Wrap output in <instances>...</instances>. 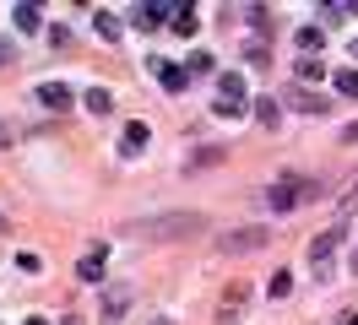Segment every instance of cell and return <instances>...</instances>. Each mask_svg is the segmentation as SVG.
Returning a JSON list of instances; mask_svg holds the SVG:
<instances>
[{
    "label": "cell",
    "instance_id": "7",
    "mask_svg": "<svg viewBox=\"0 0 358 325\" xmlns=\"http://www.w3.org/2000/svg\"><path fill=\"white\" fill-rule=\"evenodd\" d=\"M336 244H342V222H336L331 233H320V238H315V244H310V260H315V266H326V255H331Z\"/></svg>",
    "mask_w": 358,
    "mask_h": 325
},
{
    "label": "cell",
    "instance_id": "30",
    "mask_svg": "<svg viewBox=\"0 0 358 325\" xmlns=\"http://www.w3.org/2000/svg\"><path fill=\"white\" fill-rule=\"evenodd\" d=\"M152 325H169V320H152Z\"/></svg>",
    "mask_w": 358,
    "mask_h": 325
},
{
    "label": "cell",
    "instance_id": "25",
    "mask_svg": "<svg viewBox=\"0 0 358 325\" xmlns=\"http://www.w3.org/2000/svg\"><path fill=\"white\" fill-rule=\"evenodd\" d=\"M22 325H49V320H44V315H27V320H22Z\"/></svg>",
    "mask_w": 358,
    "mask_h": 325
},
{
    "label": "cell",
    "instance_id": "12",
    "mask_svg": "<svg viewBox=\"0 0 358 325\" xmlns=\"http://www.w3.org/2000/svg\"><path fill=\"white\" fill-rule=\"evenodd\" d=\"M87 108H92V114H114V92H109V87H92Z\"/></svg>",
    "mask_w": 358,
    "mask_h": 325
},
{
    "label": "cell",
    "instance_id": "11",
    "mask_svg": "<svg viewBox=\"0 0 358 325\" xmlns=\"http://www.w3.org/2000/svg\"><path fill=\"white\" fill-rule=\"evenodd\" d=\"M11 22H17L22 33H38V27H44V11H38V6H17V11H11Z\"/></svg>",
    "mask_w": 358,
    "mask_h": 325
},
{
    "label": "cell",
    "instance_id": "19",
    "mask_svg": "<svg viewBox=\"0 0 358 325\" xmlns=\"http://www.w3.org/2000/svg\"><path fill=\"white\" fill-rule=\"evenodd\" d=\"M212 55H206V49H196V55H190V65H185V71H190V76H206V71H212Z\"/></svg>",
    "mask_w": 358,
    "mask_h": 325
},
{
    "label": "cell",
    "instance_id": "18",
    "mask_svg": "<svg viewBox=\"0 0 358 325\" xmlns=\"http://www.w3.org/2000/svg\"><path fill=\"white\" fill-rule=\"evenodd\" d=\"M277 114H282L277 98H261V103H255V120H261V125H277Z\"/></svg>",
    "mask_w": 358,
    "mask_h": 325
},
{
    "label": "cell",
    "instance_id": "28",
    "mask_svg": "<svg viewBox=\"0 0 358 325\" xmlns=\"http://www.w3.org/2000/svg\"><path fill=\"white\" fill-rule=\"evenodd\" d=\"M0 147H6V125H0Z\"/></svg>",
    "mask_w": 358,
    "mask_h": 325
},
{
    "label": "cell",
    "instance_id": "26",
    "mask_svg": "<svg viewBox=\"0 0 358 325\" xmlns=\"http://www.w3.org/2000/svg\"><path fill=\"white\" fill-rule=\"evenodd\" d=\"M6 60H11V43H0V65H6Z\"/></svg>",
    "mask_w": 358,
    "mask_h": 325
},
{
    "label": "cell",
    "instance_id": "9",
    "mask_svg": "<svg viewBox=\"0 0 358 325\" xmlns=\"http://www.w3.org/2000/svg\"><path fill=\"white\" fill-rule=\"evenodd\" d=\"M38 103H44V108H66L71 103V87L66 82H44V87H38Z\"/></svg>",
    "mask_w": 358,
    "mask_h": 325
},
{
    "label": "cell",
    "instance_id": "10",
    "mask_svg": "<svg viewBox=\"0 0 358 325\" xmlns=\"http://www.w3.org/2000/svg\"><path fill=\"white\" fill-rule=\"evenodd\" d=\"M217 98L223 103H245V76H217Z\"/></svg>",
    "mask_w": 358,
    "mask_h": 325
},
{
    "label": "cell",
    "instance_id": "23",
    "mask_svg": "<svg viewBox=\"0 0 358 325\" xmlns=\"http://www.w3.org/2000/svg\"><path fill=\"white\" fill-rule=\"evenodd\" d=\"M212 114H217V120H239V114H245V103H223V98H217V108H212Z\"/></svg>",
    "mask_w": 358,
    "mask_h": 325
},
{
    "label": "cell",
    "instance_id": "3",
    "mask_svg": "<svg viewBox=\"0 0 358 325\" xmlns=\"http://www.w3.org/2000/svg\"><path fill=\"white\" fill-rule=\"evenodd\" d=\"M271 244V233L266 228H255V222H245V228H223L217 233V250L223 255H250V250H266Z\"/></svg>",
    "mask_w": 358,
    "mask_h": 325
},
{
    "label": "cell",
    "instance_id": "16",
    "mask_svg": "<svg viewBox=\"0 0 358 325\" xmlns=\"http://www.w3.org/2000/svg\"><path fill=\"white\" fill-rule=\"evenodd\" d=\"M174 33H185V38L196 33V11L190 6H174Z\"/></svg>",
    "mask_w": 358,
    "mask_h": 325
},
{
    "label": "cell",
    "instance_id": "27",
    "mask_svg": "<svg viewBox=\"0 0 358 325\" xmlns=\"http://www.w3.org/2000/svg\"><path fill=\"white\" fill-rule=\"evenodd\" d=\"M348 141H358V125H348Z\"/></svg>",
    "mask_w": 358,
    "mask_h": 325
},
{
    "label": "cell",
    "instance_id": "2",
    "mask_svg": "<svg viewBox=\"0 0 358 325\" xmlns=\"http://www.w3.org/2000/svg\"><path fill=\"white\" fill-rule=\"evenodd\" d=\"M315 195H320V185H315V179H277V185L266 190V201L277 206V212H299V206H304V201H315Z\"/></svg>",
    "mask_w": 358,
    "mask_h": 325
},
{
    "label": "cell",
    "instance_id": "6",
    "mask_svg": "<svg viewBox=\"0 0 358 325\" xmlns=\"http://www.w3.org/2000/svg\"><path fill=\"white\" fill-rule=\"evenodd\" d=\"M103 266H109V250H92V255H82L76 277H82V282H98V277H103Z\"/></svg>",
    "mask_w": 358,
    "mask_h": 325
},
{
    "label": "cell",
    "instance_id": "5",
    "mask_svg": "<svg viewBox=\"0 0 358 325\" xmlns=\"http://www.w3.org/2000/svg\"><path fill=\"white\" fill-rule=\"evenodd\" d=\"M152 76L169 87V92H185V82H190V71H185V65H174V60H152Z\"/></svg>",
    "mask_w": 358,
    "mask_h": 325
},
{
    "label": "cell",
    "instance_id": "20",
    "mask_svg": "<svg viewBox=\"0 0 358 325\" xmlns=\"http://www.w3.org/2000/svg\"><path fill=\"white\" fill-rule=\"evenodd\" d=\"M293 293V271H277V277H271V298H288Z\"/></svg>",
    "mask_w": 358,
    "mask_h": 325
},
{
    "label": "cell",
    "instance_id": "29",
    "mask_svg": "<svg viewBox=\"0 0 358 325\" xmlns=\"http://www.w3.org/2000/svg\"><path fill=\"white\" fill-rule=\"evenodd\" d=\"M353 60H358V38H353Z\"/></svg>",
    "mask_w": 358,
    "mask_h": 325
},
{
    "label": "cell",
    "instance_id": "22",
    "mask_svg": "<svg viewBox=\"0 0 358 325\" xmlns=\"http://www.w3.org/2000/svg\"><path fill=\"white\" fill-rule=\"evenodd\" d=\"M245 17H250V27H261V33H266V27H271V11H266V6H250Z\"/></svg>",
    "mask_w": 358,
    "mask_h": 325
},
{
    "label": "cell",
    "instance_id": "14",
    "mask_svg": "<svg viewBox=\"0 0 358 325\" xmlns=\"http://www.w3.org/2000/svg\"><path fill=\"white\" fill-rule=\"evenodd\" d=\"M336 92H342V98H358V65L336 71Z\"/></svg>",
    "mask_w": 358,
    "mask_h": 325
},
{
    "label": "cell",
    "instance_id": "8",
    "mask_svg": "<svg viewBox=\"0 0 358 325\" xmlns=\"http://www.w3.org/2000/svg\"><path fill=\"white\" fill-rule=\"evenodd\" d=\"M141 147H147V125H141V120H131V125H125V136H120V152H125V157H136Z\"/></svg>",
    "mask_w": 358,
    "mask_h": 325
},
{
    "label": "cell",
    "instance_id": "4",
    "mask_svg": "<svg viewBox=\"0 0 358 325\" xmlns=\"http://www.w3.org/2000/svg\"><path fill=\"white\" fill-rule=\"evenodd\" d=\"M282 103L299 108V114H331V98H320V92H304V87H288V92H282Z\"/></svg>",
    "mask_w": 358,
    "mask_h": 325
},
{
    "label": "cell",
    "instance_id": "15",
    "mask_svg": "<svg viewBox=\"0 0 358 325\" xmlns=\"http://www.w3.org/2000/svg\"><path fill=\"white\" fill-rule=\"evenodd\" d=\"M92 22H98V38H120V17H109V11H92Z\"/></svg>",
    "mask_w": 358,
    "mask_h": 325
},
{
    "label": "cell",
    "instance_id": "24",
    "mask_svg": "<svg viewBox=\"0 0 358 325\" xmlns=\"http://www.w3.org/2000/svg\"><path fill=\"white\" fill-rule=\"evenodd\" d=\"M217 157H223V147H201L196 157H190V163H201V168H206V163H217Z\"/></svg>",
    "mask_w": 358,
    "mask_h": 325
},
{
    "label": "cell",
    "instance_id": "1",
    "mask_svg": "<svg viewBox=\"0 0 358 325\" xmlns=\"http://www.w3.org/2000/svg\"><path fill=\"white\" fill-rule=\"evenodd\" d=\"M125 238H147V244H179V238H201L206 217L201 212H169V217H136L120 228Z\"/></svg>",
    "mask_w": 358,
    "mask_h": 325
},
{
    "label": "cell",
    "instance_id": "17",
    "mask_svg": "<svg viewBox=\"0 0 358 325\" xmlns=\"http://www.w3.org/2000/svg\"><path fill=\"white\" fill-rule=\"evenodd\" d=\"M293 71H299V82H320V76H326V71H320V60H315V55H304V60L293 65Z\"/></svg>",
    "mask_w": 358,
    "mask_h": 325
},
{
    "label": "cell",
    "instance_id": "13",
    "mask_svg": "<svg viewBox=\"0 0 358 325\" xmlns=\"http://www.w3.org/2000/svg\"><path fill=\"white\" fill-rule=\"evenodd\" d=\"M293 38H299V49H304V55H315V49L326 43V33H320V27H299Z\"/></svg>",
    "mask_w": 358,
    "mask_h": 325
},
{
    "label": "cell",
    "instance_id": "21",
    "mask_svg": "<svg viewBox=\"0 0 358 325\" xmlns=\"http://www.w3.org/2000/svg\"><path fill=\"white\" fill-rule=\"evenodd\" d=\"M125 309H131L125 293H109V298H103V315H109V320H114V315H125Z\"/></svg>",
    "mask_w": 358,
    "mask_h": 325
}]
</instances>
